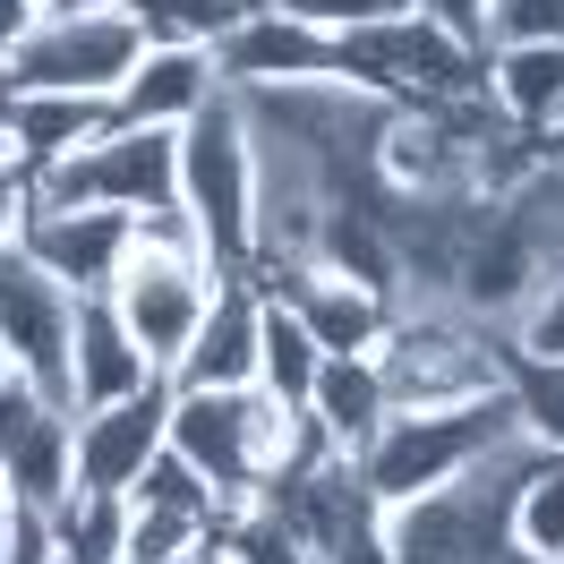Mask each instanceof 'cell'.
Instances as JSON below:
<instances>
[{
	"label": "cell",
	"mask_w": 564,
	"mask_h": 564,
	"mask_svg": "<svg viewBox=\"0 0 564 564\" xmlns=\"http://www.w3.org/2000/svg\"><path fill=\"white\" fill-rule=\"evenodd\" d=\"M0 513H9V488H0Z\"/></svg>",
	"instance_id": "cell-38"
},
{
	"label": "cell",
	"mask_w": 564,
	"mask_h": 564,
	"mask_svg": "<svg viewBox=\"0 0 564 564\" xmlns=\"http://www.w3.org/2000/svg\"><path fill=\"white\" fill-rule=\"evenodd\" d=\"M291 436H300V411H282L265 386H240V393L172 386V427H163V445L223 496V522L265 496V479L291 462Z\"/></svg>",
	"instance_id": "cell-1"
},
{
	"label": "cell",
	"mask_w": 564,
	"mask_h": 564,
	"mask_svg": "<svg viewBox=\"0 0 564 564\" xmlns=\"http://www.w3.org/2000/svg\"><path fill=\"white\" fill-rule=\"evenodd\" d=\"M420 18H427V26H445V35H462V43H479L488 0H420ZM479 52H488V43H479Z\"/></svg>",
	"instance_id": "cell-32"
},
{
	"label": "cell",
	"mask_w": 564,
	"mask_h": 564,
	"mask_svg": "<svg viewBox=\"0 0 564 564\" xmlns=\"http://www.w3.org/2000/svg\"><path fill=\"white\" fill-rule=\"evenodd\" d=\"M163 427H172V386L111 411H77V496H129L145 462L163 454Z\"/></svg>",
	"instance_id": "cell-13"
},
{
	"label": "cell",
	"mask_w": 564,
	"mask_h": 564,
	"mask_svg": "<svg viewBox=\"0 0 564 564\" xmlns=\"http://www.w3.org/2000/svg\"><path fill=\"white\" fill-rule=\"evenodd\" d=\"M214 95H223V69H214L206 43H145L129 86L111 95V120H129V129H188Z\"/></svg>",
	"instance_id": "cell-16"
},
{
	"label": "cell",
	"mask_w": 564,
	"mask_h": 564,
	"mask_svg": "<svg viewBox=\"0 0 564 564\" xmlns=\"http://www.w3.org/2000/svg\"><path fill=\"white\" fill-rule=\"evenodd\" d=\"M111 129V104L95 95H0V154L26 172H61L77 145H95Z\"/></svg>",
	"instance_id": "cell-17"
},
{
	"label": "cell",
	"mask_w": 564,
	"mask_h": 564,
	"mask_svg": "<svg viewBox=\"0 0 564 564\" xmlns=\"http://www.w3.org/2000/svg\"><path fill=\"white\" fill-rule=\"evenodd\" d=\"M138 61H145V35H138L129 9H104V18H35L26 43L0 61V95H95V104H111Z\"/></svg>",
	"instance_id": "cell-6"
},
{
	"label": "cell",
	"mask_w": 564,
	"mask_h": 564,
	"mask_svg": "<svg viewBox=\"0 0 564 564\" xmlns=\"http://www.w3.org/2000/svg\"><path fill=\"white\" fill-rule=\"evenodd\" d=\"M317 368H325L317 334L291 317L282 300H265V334H257V386L274 393L282 411H308V393H317Z\"/></svg>",
	"instance_id": "cell-20"
},
{
	"label": "cell",
	"mask_w": 564,
	"mask_h": 564,
	"mask_svg": "<svg viewBox=\"0 0 564 564\" xmlns=\"http://www.w3.org/2000/svg\"><path fill=\"white\" fill-rule=\"evenodd\" d=\"M9 377H18V359H9V351H0V386H9Z\"/></svg>",
	"instance_id": "cell-36"
},
{
	"label": "cell",
	"mask_w": 564,
	"mask_h": 564,
	"mask_svg": "<svg viewBox=\"0 0 564 564\" xmlns=\"http://www.w3.org/2000/svg\"><path fill=\"white\" fill-rule=\"evenodd\" d=\"M104 9H129V0H43V18H104Z\"/></svg>",
	"instance_id": "cell-34"
},
{
	"label": "cell",
	"mask_w": 564,
	"mask_h": 564,
	"mask_svg": "<svg viewBox=\"0 0 564 564\" xmlns=\"http://www.w3.org/2000/svg\"><path fill=\"white\" fill-rule=\"evenodd\" d=\"M26 214H35V172L0 154V248H18V231H26Z\"/></svg>",
	"instance_id": "cell-31"
},
{
	"label": "cell",
	"mask_w": 564,
	"mask_h": 564,
	"mask_svg": "<svg viewBox=\"0 0 564 564\" xmlns=\"http://www.w3.org/2000/svg\"><path fill=\"white\" fill-rule=\"evenodd\" d=\"M488 564H564V556H539V547H522V539H505Z\"/></svg>",
	"instance_id": "cell-35"
},
{
	"label": "cell",
	"mask_w": 564,
	"mask_h": 564,
	"mask_svg": "<svg viewBox=\"0 0 564 564\" xmlns=\"http://www.w3.org/2000/svg\"><path fill=\"white\" fill-rule=\"evenodd\" d=\"M214 69L231 95L248 86H300V77H334V35L317 26H300V18H282L274 0H248L240 26L214 43Z\"/></svg>",
	"instance_id": "cell-12"
},
{
	"label": "cell",
	"mask_w": 564,
	"mask_h": 564,
	"mask_svg": "<svg viewBox=\"0 0 564 564\" xmlns=\"http://www.w3.org/2000/svg\"><path fill=\"white\" fill-rule=\"evenodd\" d=\"M505 393H513V420L530 445L564 454V359H522L505 351Z\"/></svg>",
	"instance_id": "cell-22"
},
{
	"label": "cell",
	"mask_w": 564,
	"mask_h": 564,
	"mask_svg": "<svg viewBox=\"0 0 564 564\" xmlns=\"http://www.w3.org/2000/svg\"><path fill=\"white\" fill-rule=\"evenodd\" d=\"M214 291H223V265L206 257L197 223L188 214H154V223H138V248H129V265L111 282V308L145 343V359L172 377L188 359V343H197V325H206Z\"/></svg>",
	"instance_id": "cell-2"
},
{
	"label": "cell",
	"mask_w": 564,
	"mask_h": 564,
	"mask_svg": "<svg viewBox=\"0 0 564 564\" xmlns=\"http://www.w3.org/2000/svg\"><path fill=\"white\" fill-rule=\"evenodd\" d=\"M0 564H9V513H0Z\"/></svg>",
	"instance_id": "cell-37"
},
{
	"label": "cell",
	"mask_w": 564,
	"mask_h": 564,
	"mask_svg": "<svg viewBox=\"0 0 564 564\" xmlns=\"http://www.w3.org/2000/svg\"><path fill=\"white\" fill-rule=\"evenodd\" d=\"M35 18H43L35 0H0V61H9L18 43H26V26H35Z\"/></svg>",
	"instance_id": "cell-33"
},
{
	"label": "cell",
	"mask_w": 564,
	"mask_h": 564,
	"mask_svg": "<svg viewBox=\"0 0 564 564\" xmlns=\"http://www.w3.org/2000/svg\"><path fill=\"white\" fill-rule=\"evenodd\" d=\"M172 386L154 359H145V343L120 325V308L104 300H77V343H69V411H111V402H138V393Z\"/></svg>",
	"instance_id": "cell-14"
},
{
	"label": "cell",
	"mask_w": 564,
	"mask_h": 564,
	"mask_svg": "<svg viewBox=\"0 0 564 564\" xmlns=\"http://www.w3.org/2000/svg\"><path fill=\"white\" fill-rule=\"evenodd\" d=\"M308 420L325 427V445H334L343 462L368 454V436L393 420V393H386V368H377V351L325 359V368H317V393H308Z\"/></svg>",
	"instance_id": "cell-18"
},
{
	"label": "cell",
	"mask_w": 564,
	"mask_h": 564,
	"mask_svg": "<svg viewBox=\"0 0 564 564\" xmlns=\"http://www.w3.org/2000/svg\"><path fill=\"white\" fill-rule=\"evenodd\" d=\"M377 368H386L393 411H454L505 386V334L462 317L454 300H420V308H393Z\"/></svg>",
	"instance_id": "cell-5"
},
{
	"label": "cell",
	"mask_w": 564,
	"mask_h": 564,
	"mask_svg": "<svg viewBox=\"0 0 564 564\" xmlns=\"http://www.w3.org/2000/svg\"><path fill=\"white\" fill-rule=\"evenodd\" d=\"M69 343H77V291L52 282L26 248H0V351L18 377L69 402Z\"/></svg>",
	"instance_id": "cell-9"
},
{
	"label": "cell",
	"mask_w": 564,
	"mask_h": 564,
	"mask_svg": "<svg viewBox=\"0 0 564 564\" xmlns=\"http://www.w3.org/2000/svg\"><path fill=\"white\" fill-rule=\"evenodd\" d=\"M0 488L9 505H43V513L77 496V411L26 377L0 386Z\"/></svg>",
	"instance_id": "cell-8"
},
{
	"label": "cell",
	"mask_w": 564,
	"mask_h": 564,
	"mask_svg": "<svg viewBox=\"0 0 564 564\" xmlns=\"http://www.w3.org/2000/svg\"><path fill=\"white\" fill-rule=\"evenodd\" d=\"M488 104L513 129H564V43H505V52H488Z\"/></svg>",
	"instance_id": "cell-19"
},
{
	"label": "cell",
	"mask_w": 564,
	"mask_h": 564,
	"mask_svg": "<svg viewBox=\"0 0 564 564\" xmlns=\"http://www.w3.org/2000/svg\"><path fill=\"white\" fill-rule=\"evenodd\" d=\"M214 522L197 513H163V505H129V564H180Z\"/></svg>",
	"instance_id": "cell-27"
},
{
	"label": "cell",
	"mask_w": 564,
	"mask_h": 564,
	"mask_svg": "<svg viewBox=\"0 0 564 564\" xmlns=\"http://www.w3.org/2000/svg\"><path fill=\"white\" fill-rule=\"evenodd\" d=\"M505 436H522V420H513V393L496 386L479 402H454V411H393L351 470L377 505H411V496H436L462 470H479Z\"/></svg>",
	"instance_id": "cell-3"
},
{
	"label": "cell",
	"mask_w": 564,
	"mask_h": 564,
	"mask_svg": "<svg viewBox=\"0 0 564 564\" xmlns=\"http://www.w3.org/2000/svg\"><path fill=\"white\" fill-rule=\"evenodd\" d=\"M180 214L197 223V240H206V257L223 274H248V240H257V138H248V111L231 86L180 129Z\"/></svg>",
	"instance_id": "cell-4"
},
{
	"label": "cell",
	"mask_w": 564,
	"mask_h": 564,
	"mask_svg": "<svg viewBox=\"0 0 564 564\" xmlns=\"http://www.w3.org/2000/svg\"><path fill=\"white\" fill-rule=\"evenodd\" d=\"M505 351H522V359H564V274L539 282V300H530L522 317H513Z\"/></svg>",
	"instance_id": "cell-29"
},
{
	"label": "cell",
	"mask_w": 564,
	"mask_h": 564,
	"mask_svg": "<svg viewBox=\"0 0 564 564\" xmlns=\"http://www.w3.org/2000/svg\"><path fill=\"white\" fill-rule=\"evenodd\" d=\"M317 564H393V539H386V505H368V513H359V522L343 530V539H334V547H325Z\"/></svg>",
	"instance_id": "cell-30"
},
{
	"label": "cell",
	"mask_w": 564,
	"mask_h": 564,
	"mask_svg": "<svg viewBox=\"0 0 564 564\" xmlns=\"http://www.w3.org/2000/svg\"><path fill=\"white\" fill-rule=\"evenodd\" d=\"M240 9L248 0H129L145 43H206V52L240 26Z\"/></svg>",
	"instance_id": "cell-24"
},
{
	"label": "cell",
	"mask_w": 564,
	"mask_h": 564,
	"mask_svg": "<svg viewBox=\"0 0 564 564\" xmlns=\"http://www.w3.org/2000/svg\"><path fill=\"white\" fill-rule=\"evenodd\" d=\"M43 206H111V214H180V129H129L111 120L95 145H77L61 172L35 180Z\"/></svg>",
	"instance_id": "cell-7"
},
{
	"label": "cell",
	"mask_w": 564,
	"mask_h": 564,
	"mask_svg": "<svg viewBox=\"0 0 564 564\" xmlns=\"http://www.w3.org/2000/svg\"><path fill=\"white\" fill-rule=\"evenodd\" d=\"M129 505H163V513H197V522H223V496H214L206 479H197V470L172 454V445L145 462V479L129 488Z\"/></svg>",
	"instance_id": "cell-25"
},
{
	"label": "cell",
	"mask_w": 564,
	"mask_h": 564,
	"mask_svg": "<svg viewBox=\"0 0 564 564\" xmlns=\"http://www.w3.org/2000/svg\"><path fill=\"white\" fill-rule=\"evenodd\" d=\"M257 334H265V291L248 274H223V291H214V308H206V325H197L188 359L172 368V386H188V393L257 386Z\"/></svg>",
	"instance_id": "cell-15"
},
{
	"label": "cell",
	"mask_w": 564,
	"mask_h": 564,
	"mask_svg": "<svg viewBox=\"0 0 564 564\" xmlns=\"http://www.w3.org/2000/svg\"><path fill=\"white\" fill-rule=\"evenodd\" d=\"M282 18L317 26V35H368V26H402L420 18V0H274Z\"/></svg>",
	"instance_id": "cell-26"
},
{
	"label": "cell",
	"mask_w": 564,
	"mask_h": 564,
	"mask_svg": "<svg viewBox=\"0 0 564 564\" xmlns=\"http://www.w3.org/2000/svg\"><path fill=\"white\" fill-rule=\"evenodd\" d=\"M52 564H77V556H52Z\"/></svg>",
	"instance_id": "cell-39"
},
{
	"label": "cell",
	"mask_w": 564,
	"mask_h": 564,
	"mask_svg": "<svg viewBox=\"0 0 564 564\" xmlns=\"http://www.w3.org/2000/svg\"><path fill=\"white\" fill-rule=\"evenodd\" d=\"M513 539L539 556H564V454H547V445L513 488Z\"/></svg>",
	"instance_id": "cell-23"
},
{
	"label": "cell",
	"mask_w": 564,
	"mask_h": 564,
	"mask_svg": "<svg viewBox=\"0 0 564 564\" xmlns=\"http://www.w3.org/2000/svg\"><path fill=\"white\" fill-rule=\"evenodd\" d=\"M35 9H43V0H35Z\"/></svg>",
	"instance_id": "cell-40"
},
{
	"label": "cell",
	"mask_w": 564,
	"mask_h": 564,
	"mask_svg": "<svg viewBox=\"0 0 564 564\" xmlns=\"http://www.w3.org/2000/svg\"><path fill=\"white\" fill-rule=\"evenodd\" d=\"M265 300H282L291 317L317 334L325 359H351V351H386L393 334V300L386 291H368V282H343L325 274L317 257H300V265H265V274H248Z\"/></svg>",
	"instance_id": "cell-10"
},
{
	"label": "cell",
	"mask_w": 564,
	"mask_h": 564,
	"mask_svg": "<svg viewBox=\"0 0 564 564\" xmlns=\"http://www.w3.org/2000/svg\"><path fill=\"white\" fill-rule=\"evenodd\" d=\"M52 539L77 564H129V496H69V505H52Z\"/></svg>",
	"instance_id": "cell-21"
},
{
	"label": "cell",
	"mask_w": 564,
	"mask_h": 564,
	"mask_svg": "<svg viewBox=\"0 0 564 564\" xmlns=\"http://www.w3.org/2000/svg\"><path fill=\"white\" fill-rule=\"evenodd\" d=\"M18 248H26L52 282H69L77 300H104L111 282H120V265H129V248H138V214H111V206H43V197H35Z\"/></svg>",
	"instance_id": "cell-11"
},
{
	"label": "cell",
	"mask_w": 564,
	"mask_h": 564,
	"mask_svg": "<svg viewBox=\"0 0 564 564\" xmlns=\"http://www.w3.org/2000/svg\"><path fill=\"white\" fill-rule=\"evenodd\" d=\"M479 43L488 52H505V43H564V0H488Z\"/></svg>",
	"instance_id": "cell-28"
}]
</instances>
